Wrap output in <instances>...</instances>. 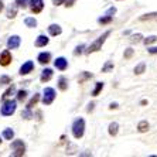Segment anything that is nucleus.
<instances>
[{
    "mask_svg": "<svg viewBox=\"0 0 157 157\" xmlns=\"http://www.w3.org/2000/svg\"><path fill=\"white\" fill-rule=\"evenodd\" d=\"M44 7V2L43 0H31V11L34 14H38Z\"/></svg>",
    "mask_w": 157,
    "mask_h": 157,
    "instance_id": "0eeeda50",
    "label": "nucleus"
},
{
    "mask_svg": "<svg viewBox=\"0 0 157 157\" xmlns=\"http://www.w3.org/2000/svg\"><path fill=\"white\" fill-rule=\"evenodd\" d=\"M38 99H40V95H38V94H36V95L31 98V101L27 103V109H31V108H33V106L36 105L37 102H38Z\"/></svg>",
    "mask_w": 157,
    "mask_h": 157,
    "instance_id": "412c9836",
    "label": "nucleus"
},
{
    "mask_svg": "<svg viewBox=\"0 0 157 157\" xmlns=\"http://www.w3.org/2000/svg\"><path fill=\"white\" fill-rule=\"evenodd\" d=\"M16 108H17V103H16V101H6V102L3 103V106H2V115L3 116H11V115L16 112Z\"/></svg>",
    "mask_w": 157,
    "mask_h": 157,
    "instance_id": "7ed1b4c3",
    "label": "nucleus"
},
{
    "mask_svg": "<svg viewBox=\"0 0 157 157\" xmlns=\"http://www.w3.org/2000/svg\"><path fill=\"white\" fill-rule=\"evenodd\" d=\"M33 68H34V64L31 61H27L26 64H23L21 65V68H20V74L21 75H26V74H29V72H31L33 71Z\"/></svg>",
    "mask_w": 157,
    "mask_h": 157,
    "instance_id": "9d476101",
    "label": "nucleus"
},
{
    "mask_svg": "<svg viewBox=\"0 0 157 157\" xmlns=\"http://www.w3.org/2000/svg\"><path fill=\"white\" fill-rule=\"evenodd\" d=\"M16 13H17V10H16V7L13 6V7H10L9 9V11H7V17L9 18H13V17H16Z\"/></svg>",
    "mask_w": 157,
    "mask_h": 157,
    "instance_id": "2f4dec72",
    "label": "nucleus"
},
{
    "mask_svg": "<svg viewBox=\"0 0 157 157\" xmlns=\"http://www.w3.org/2000/svg\"><path fill=\"white\" fill-rule=\"evenodd\" d=\"M132 55H133V50H132V48H128V50L124 51V58H130Z\"/></svg>",
    "mask_w": 157,
    "mask_h": 157,
    "instance_id": "72a5a7b5",
    "label": "nucleus"
},
{
    "mask_svg": "<svg viewBox=\"0 0 157 157\" xmlns=\"http://www.w3.org/2000/svg\"><path fill=\"white\" fill-rule=\"evenodd\" d=\"M24 24H26L27 27H30V29H33V27L37 26V20L33 17H27L26 20H24Z\"/></svg>",
    "mask_w": 157,
    "mask_h": 157,
    "instance_id": "a211bd4d",
    "label": "nucleus"
},
{
    "mask_svg": "<svg viewBox=\"0 0 157 157\" xmlns=\"http://www.w3.org/2000/svg\"><path fill=\"white\" fill-rule=\"evenodd\" d=\"M142 38H143L142 34H136V36H132L130 41H132V43H139V41L142 40Z\"/></svg>",
    "mask_w": 157,
    "mask_h": 157,
    "instance_id": "473e14b6",
    "label": "nucleus"
},
{
    "mask_svg": "<svg viewBox=\"0 0 157 157\" xmlns=\"http://www.w3.org/2000/svg\"><path fill=\"white\" fill-rule=\"evenodd\" d=\"M115 13H116V9H115V7H110L109 10L106 11V14H108V16H112V17H113Z\"/></svg>",
    "mask_w": 157,
    "mask_h": 157,
    "instance_id": "e433bc0d",
    "label": "nucleus"
},
{
    "mask_svg": "<svg viewBox=\"0 0 157 157\" xmlns=\"http://www.w3.org/2000/svg\"><path fill=\"white\" fill-rule=\"evenodd\" d=\"M149 21V20H156L157 21V13H149V14H144L140 17V21Z\"/></svg>",
    "mask_w": 157,
    "mask_h": 157,
    "instance_id": "2eb2a0df",
    "label": "nucleus"
},
{
    "mask_svg": "<svg viewBox=\"0 0 157 157\" xmlns=\"http://www.w3.org/2000/svg\"><path fill=\"white\" fill-rule=\"evenodd\" d=\"M13 136H14V132L11 130V129H6V130L3 132V137L6 140H11L13 139Z\"/></svg>",
    "mask_w": 157,
    "mask_h": 157,
    "instance_id": "4be33fe9",
    "label": "nucleus"
},
{
    "mask_svg": "<svg viewBox=\"0 0 157 157\" xmlns=\"http://www.w3.org/2000/svg\"><path fill=\"white\" fill-rule=\"evenodd\" d=\"M10 62H11V54H10V51H9V50H4V51L0 54V65L6 67V65H9Z\"/></svg>",
    "mask_w": 157,
    "mask_h": 157,
    "instance_id": "423d86ee",
    "label": "nucleus"
},
{
    "mask_svg": "<svg viewBox=\"0 0 157 157\" xmlns=\"http://www.w3.org/2000/svg\"><path fill=\"white\" fill-rule=\"evenodd\" d=\"M110 36V31H106V33H103L102 36L99 37L96 41H94V43L88 47V50H86V54H91V52H95V51H98V50H101V47H102V44L105 43V40L108 38V37Z\"/></svg>",
    "mask_w": 157,
    "mask_h": 157,
    "instance_id": "f03ea898",
    "label": "nucleus"
},
{
    "mask_svg": "<svg viewBox=\"0 0 157 157\" xmlns=\"http://www.w3.org/2000/svg\"><path fill=\"white\" fill-rule=\"evenodd\" d=\"M84 132H85V122L84 119L78 117L77 121L72 123V135L75 139H81L84 136Z\"/></svg>",
    "mask_w": 157,
    "mask_h": 157,
    "instance_id": "f257e3e1",
    "label": "nucleus"
},
{
    "mask_svg": "<svg viewBox=\"0 0 157 157\" xmlns=\"http://www.w3.org/2000/svg\"><path fill=\"white\" fill-rule=\"evenodd\" d=\"M88 78H92V74L89 72H84V75H82V78L79 79V82H84L85 79H88Z\"/></svg>",
    "mask_w": 157,
    "mask_h": 157,
    "instance_id": "f704fd0d",
    "label": "nucleus"
},
{
    "mask_svg": "<svg viewBox=\"0 0 157 157\" xmlns=\"http://www.w3.org/2000/svg\"><path fill=\"white\" fill-rule=\"evenodd\" d=\"M137 129H139L140 133H144V132L149 130V123H147L146 121H142L139 123V126H137Z\"/></svg>",
    "mask_w": 157,
    "mask_h": 157,
    "instance_id": "6ab92c4d",
    "label": "nucleus"
},
{
    "mask_svg": "<svg viewBox=\"0 0 157 157\" xmlns=\"http://www.w3.org/2000/svg\"><path fill=\"white\" fill-rule=\"evenodd\" d=\"M30 0H16V4H17L18 7H27V4H29Z\"/></svg>",
    "mask_w": 157,
    "mask_h": 157,
    "instance_id": "c756f323",
    "label": "nucleus"
},
{
    "mask_svg": "<svg viewBox=\"0 0 157 157\" xmlns=\"http://www.w3.org/2000/svg\"><path fill=\"white\" fill-rule=\"evenodd\" d=\"M48 31L51 36H59L61 34V27L58 24H51V26L48 27Z\"/></svg>",
    "mask_w": 157,
    "mask_h": 157,
    "instance_id": "4468645a",
    "label": "nucleus"
},
{
    "mask_svg": "<svg viewBox=\"0 0 157 157\" xmlns=\"http://www.w3.org/2000/svg\"><path fill=\"white\" fill-rule=\"evenodd\" d=\"M94 106H95V103H91V105H89V108H88V112H91V110L94 109Z\"/></svg>",
    "mask_w": 157,
    "mask_h": 157,
    "instance_id": "79ce46f5",
    "label": "nucleus"
},
{
    "mask_svg": "<svg viewBox=\"0 0 157 157\" xmlns=\"http://www.w3.org/2000/svg\"><path fill=\"white\" fill-rule=\"evenodd\" d=\"M52 2H54L55 6H59V4H62L64 2H65V0H52Z\"/></svg>",
    "mask_w": 157,
    "mask_h": 157,
    "instance_id": "4c0bfd02",
    "label": "nucleus"
},
{
    "mask_svg": "<svg viewBox=\"0 0 157 157\" xmlns=\"http://www.w3.org/2000/svg\"><path fill=\"white\" fill-rule=\"evenodd\" d=\"M117 108V103L116 102H113V103H110L109 105V109H116Z\"/></svg>",
    "mask_w": 157,
    "mask_h": 157,
    "instance_id": "a19ab883",
    "label": "nucleus"
},
{
    "mask_svg": "<svg viewBox=\"0 0 157 157\" xmlns=\"http://www.w3.org/2000/svg\"><path fill=\"white\" fill-rule=\"evenodd\" d=\"M84 45H78V47L77 48H75V52H74V54H75V55H78V54H81V52H82V50H84Z\"/></svg>",
    "mask_w": 157,
    "mask_h": 157,
    "instance_id": "c9c22d12",
    "label": "nucleus"
},
{
    "mask_svg": "<svg viewBox=\"0 0 157 157\" xmlns=\"http://www.w3.org/2000/svg\"><path fill=\"white\" fill-rule=\"evenodd\" d=\"M18 45H20V37L11 36L7 41V47L10 48V50H16V48H18Z\"/></svg>",
    "mask_w": 157,
    "mask_h": 157,
    "instance_id": "6e6552de",
    "label": "nucleus"
},
{
    "mask_svg": "<svg viewBox=\"0 0 157 157\" xmlns=\"http://www.w3.org/2000/svg\"><path fill=\"white\" fill-rule=\"evenodd\" d=\"M54 99H55V91L52 88H45L44 89V96H43L44 105H51Z\"/></svg>",
    "mask_w": 157,
    "mask_h": 157,
    "instance_id": "39448f33",
    "label": "nucleus"
},
{
    "mask_svg": "<svg viewBox=\"0 0 157 157\" xmlns=\"http://www.w3.org/2000/svg\"><path fill=\"white\" fill-rule=\"evenodd\" d=\"M157 41V37L156 36H150V37H147L146 40H144V44L146 45H149V44H153V43H156Z\"/></svg>",
    "mask_w": 157,
    "mask_h": 157,
    "instance_id": "7c9ffc66",
    "label": "nucleus"
},
{
    "mask_svg": "<svg viewBox=\"0 0 157 157\" xmlns=\"http://www.w3.org/2000/svg\"><path fill=\"white\" fill-rule=\"evenodd\" d=\"M21 116L24 117V119H31V117H33V113H31V109H26V110H23Z\"/></svg>",
    "mask_w": 157,
    "mask_h": 157,
    "instance_id": "c85d7f7f",
    "label": "nucleus"
},
{
    "mask_svg": "<svg viewBox=\"0 0 157 157\" xmlns=\"http://www.w3.org/2000/svg\"><path fill=\"white\" fill-rule=\"evenodd\" d=\"M14 91H16V86H14V85H10V88H9L7 91L2 95V99H6V98H9V96H11L13 94H14Z\"/></svg>",
    "mask_w": 157,
    "mask_h": 157,
    "instance_id": "aec40b11",
    "label": "nucleus"
},
{
    "mask_svg": "<svg viewBox=\"0 0 157 157\" xmlns=\"http://www.w3.org/2000/svg\"><path fill=\"white\" fill-rule=\"evenodd\" d=\"M7 84H11V78L10 77H7V75L0 77V85H7Z\"/></svg>",
    "mask_w": 157,
    "mask_h": 157,
    "instance_id": "393cba45",
    "label": "nucleus"
},
{
    "mask_svg": "<svg viewBox=\"0 0 157 157\" xmlns=\"http://www.w3.org/2000/svg\"><path fill=\"white\" fill-rule=\"evenodd\" d=\"M54 65H55V68H57V70L64 71V70H67V67H68V61H67L65 58H62V57H59V58L55 59Z\"/></svg>",
    "mask_w": 157,
    "mask_h": 157,
    "instance_id": "1a4fd4ad",
    "label": "nucleus"
},
{
    "mask_svg": "<svg viewBox=\"0 0 157 157\" xmlns=\"http://www.w3.org/2000/svg\"><path fill=\"white\" fill-rule=\"evenodd\" d=\"M58 88L61 91H65L67 88H68V84H67V78L65 77H59L58 79Z\"/></svg>",
    "mask_w": 157,
    "mask_h": 157,
    "instance_id": "f3484780",
    "label": "nucleus"
},
{
    "mask_svg": "<svg viewBox=\"0 0 157 157\" xmlns=\"http://www.w3.org/2000/svg\"><path fill=\"white\" fill-rule=\"evenodd\" d=\"M26 98H27V91H23V89H21V91L17 92V99H18V101H21V102H23Z\"/></svg>",
    "mask_w": 157,
    "mask_h": 157,
    "instance_id": "cd10ccee",
    "label": "nucleus"
},
{
    "mask_svg": "<svg viewBox=\"0 0 157 157\" xmlns=\"http://www.w3.org/2000/svg\"><path fill=\"white\" fill-rule=\"evenodd\" d=\"M117 129H119V124H117L116 122L110 123L109 124V135L110 136H116L117 135Z\"/></svg>",
    "mask_w": 157,
    "mask_h": 157,
    "instance_id": "dca6fc26",
    "label": "nucleus"
},
{
    "mask_svg": "<svg viewBox=\"0 0 157 157\" xmlns=\"http://www.w3.org/2000/svg\"><path fill=\"white\" fill-rule=\"evenodd\" d=\"M2 9H3V2L0 0V11H2Z\"/></svg>",
    "mask_w": 157,
    "mask_h": 157,
    "instance_id": "37998d69",
    "label": "nucleus"
},
{
    "mask_svg": "<svg viewBox=\"0 0 157 157\" xmlns=\"http://www.w3.org/2000/svg\"><path fill=\"white\" fill-rule=\"evenodd\" d=\"M102 89H103V84H102V82H98V84H96V86H95V89L92 91V95H94V96H98L99 92L102 91Z\"/></svg>",
    "mask_w": 157,
    "mask_h": 157,
    "instance_id": "5701e85b",
    "label": "nucleus"
},
{
    "mask_svg": "<svg viewBox=\"0 0 157 157\" xmlns=\"http://www.w3.org/2000/svg\"><path fill=\"white\" fill-rule=\"evenodd\" d=\"M110 70H113V64H112V62L110 61H108L105 64V65H103V68H102V72H109Z\"/></svg>",
    "mask_w": 157,
    "mask_h": 157,
    "instance_id": "bb28decb",
    "label": "nucleus"
},
{
    "mask_svg": "<svg viewBox=\"0 0 157 157\" xmlns=\"http://www.w3.org/2000/svg\"><path fill=\"white\" fill-rule=\"evenodd\" d=\"M50 59H51V54H50V52H41V54L38 55V62H40V64H48Z\"/></svg>",
    "mask_w": 157,
    "mask_h": 157,
    "instance_id": "f8f14e48",
    "label": "nucleus"
},
{
    "mask_svg": "<svg viewBox=\"0 0 157 157\" xmlns=\"http://www.w3.org/2000/svg\"><path fill=\"white\" fill-rule=\"evenodd\" d=\"M74 2H75V0H67L65 6H67V7H71V6H72V4H74Z\"/></svg>",
    "mask_w": 157,
    "mask_h": 157,
    "instance_id": "58836bf2",
    "label": "nucleus"
},
{
    "mask_svg": "<svg viewBox=\"0 0 157 157\" xmlns=\"http://www.w3.org/2000/svg\"><path fill=\"white\" fill-rule=\"evenodd\" d=\"M112 18H113L112 16H108V14H106V17H101V18L98 20V21L101 23V24H108V23L112 21Z\"/></svg>",
    "mask_w": 157,
    "mask_h": 157,
    "instance_id": "a878e982",
    "label": "nucleus"
},
{
    "mask_svg": "<svg viewBox=\"0 0 157 157\" xmlns=\"http://www.w3.org/2000/svg\"><path fill=\"white\" fill-rule=\"evenodd\" d=\"M48 37L45 36H38L37 37V40H36V47H45L48 44Z\"/></svg>",
    "mask_w": 157,
    "mask_h": 157,
    "instance_id": "9b49d317",
    "label": "nucleus"
},
{
    "mask_svg": "<svg viewBox=\"0 0 157 157\" xmlns=\"http://www.w3.org/2000/svg\"><path fill=\"white\" fill-rule=\"evenodd\" d=\"M52 77V70H50V68H45V70L43 71V74H41V82H47V81H50Z\"/></svg>",
    "mask_w": 157,
    "mask_h": 157,
    "instance_id": "ddd939ff",
    "label": "nucleus"
},
{
    "mask_svg": "<svg viewBox=\"0 0 157 157\" xmlns=\"http://www.w3.org/2000/svg\"><path fill=\"white\" fill-rule=\"evenodd\" d=\"M149 52H150V54H157V47L149 48Z\"/></svg>",
    "mask_w": 157,
    "mask_h": 157,
    "instance_id": "ea45409f",
    "label": "nucleus"
},
{
    "mask_svg": "<svg viewBox=\"0 0 157 157\" xmlns=\"http://www.w3.org/2000/svg\"><path fill=\"white\" fill-rule=\"evenodd\" d=\"M144 68H146V64L144 62H142V64H139V65L135 68V74H137V75H140V74L144 72Z\"/></svg>",
    "mask_w": 157,
    "mask_h": 157,
    "instance_id": "b1692460",
    "label": "nucleus"
},
{
    "mask_svg": "<svg viewBox=\"0 0 157 157\" xmlns=\"http://www.w3.org/2000/svg\"><path fill=\"white\" fill-rule=\"evenodd\" d=\"M11 149H13L11 156H14V157L23 156V154H24V151H26V146H24L23 140H14V142L11 143Z\"/></svg>",
    "mask_w": 157,
    "mask_h": 157,
    "instance_id": "20e7f679",
    "label": "nucleus"
}]
</instances>
